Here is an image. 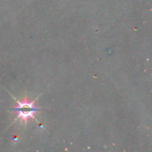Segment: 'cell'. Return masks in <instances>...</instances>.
<instances>
[{
  "instance_id": "6da1fadb",
  "label": "cell",
  "mask_w": 152,
  "mask_h": 152,
  "mask_svg": "<svg viewBox=\"0 0 152 152\" xmlns=\"http://www.w3.org/2000/svg\"><path fill=\"white\" fill-rule=\"evenodd\" d=\"M19 111H16L17 113V117L16 120H19L21 122H25L26 123L29 119L34 118L35 115L39 111L37 110H32L31 111H21L20 109H18Z\"/></svg>"
},
{
  "instance_id": "7a4b0ae2",
  "label": "cell",
  "mask_w": 152,
  "mask_h": 152,
  "mask_svg": "<svg viewBox=\"0 0 152 152\" xmlns=\"http://www.w3.org/2000/svg\"><path fill=\"white\" fill-rule=\"evenodd\" d=\"M17 102V106H16L14 108V109H21V108H29V109H33V110H37V111H39L40 108H37L34 105L35 103V100L34 101H28V99H25L23 101H18L16 100Z\"/></svg>"
}]
</instances>
